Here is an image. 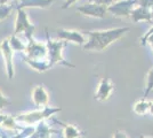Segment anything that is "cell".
I'll list each match as a JSON object with an SVG mask.
<instances>
[{"label":"cell","mask_w":153,"mask_h":138,"mask_svg":"<svg viewBox=\"0 0 153 138\" xmlns=\"http://www.w3.org/2000/svg\"><path fill=\"white\" fill-rule=\"evenodd\" d=\"M126 30L128 29H115V30H106V31H88L87 35H88L89 39L83 45V50H86V51H103L112 41L118 39Z\"/></svg>","instance_id":"cell-1"},{"label":"cell","mask_w":153,"mask_h":138,"mask_svg":"<svg viewBox=\"0 0 153 138\" xmlns=\"http://www.w3.org/2000/svg\"><path fill=\"white\" fill-rule=\"evenodd\" d=\"M62 108L59 107H45V108H38L36 111L31 112L21 113L19 115H16L15 118L19 124L24 125H37L41 121H45L46 118H49L51 115H55L56 113L61 112Z\"/></svg>","instance_id":"cell-2"},{"label":"cell","mask_w":153,"mask_h":138,"mask_svg":"<svg viewBox=\"0 0 153 138\" xmlns=\"http://www.w3.org/2000/svg\"><path fill=\"white\" fill-rule=\"evenodd\" d=\"M46 37H47L46 44H47V48H48V61H49L51 68L53 66H57V65L74 68V65L68 62L63 58V48L66 45V41H64V40L51 39L47 28H46Z\"/></svg>","instance_id":"cell-3"},{"label":"cell","mask_w":153,"mask_h":138,"mask_svg":"<svg viewBox=\"0 0 153 138\" xmlns=\"http://www.w3.org/2000/svg\"><path fill=\"white\" fill-rule=\"evenodd\" d=\"M36 30V26L32 23L25 9L16 8V20H15V28H14V35L19 36L23 35L26 40L33 38V33Z\"/></svg>","instance_id":"cell-4"},{"label":"cell","mask_w":153,"mask_h":138,"mask_svg":"<svg viewBox=\"0 0 153 138\" xmlns=\"http://www.w3.org/2000/svg\"><path fill=\"white\" fill-rule=\"evenodd\" d=\"M27 58L33 60H45L48 59V48L46 43L38 41L34 38L27 40L26 43V50L24 54Z\"/></svg>","instance_id":"cell-5"},{"label":"cell","mask_w":153,"mask_h":138,"mask_svg":"<svg viewBox=\"0 0 153 138\" xmlns=\"http://www.w3.org/2000/svg\"><path fill=\"white\" fill-rule=\"evenodd\" d=\"M0 52H1L2 58H4L7 77L10 81L15 76V69H14V50L9 44L8 38L0 41Z\"/></svg>","instance_id":"cell-6"},{"label":"cell","mask_w":153,"mask_h":138,"mask_svg":"<svg viewBox=\"0 0 153 138\" xmlns=\"http://www.w3.org/2000/svg\"><path fill=\"white\" fill-rule=\"evenodd\" d=\"M31 99L37 108H45L49 106V93L44 85H37L31 92Z\"/></svg>","instance_id":"cell-7"},{"label":"cell","mask_w":153,"mask_h":138,"mask_svg":"<svg viewBox=\"0 0 153 138\" xmlns=\"http://www.w3.org/2000/svg\"><path fill=\"white\" fill-rule=\"evenodd\" d=\"M57 38L58 40H64V41H72L74 44L79 45H85L86 44V38L80 31L76 30H69V29H57Z\"/></svg>","instance_id":"cell-8"},{"label":"cell","mask_w":153,"mask_h":138,"mask_svg":"<svg viewBox=\"0 0 153 138\" xmlns=\"http://www.w3.org/2000/svg\"><path fill=\"white\" fill-rule=\"evenodd\" d=\"M79 13L86 16H91V17H103L106 12V7L104 5H98V4H87L76 8Z\"/></svg>","instance_id":"cell-9"},{"label":"cell","mask_w":153,"mask_h":138,"mask_svg":"<svg viewBox=\"0 0 153 138\" xmlns=\"http://www.w3.org/2000/svg\"><path fill=\"white\" fill-rule=\"evenodd\" d=\"M54 1H56V0H19V5H16L15 8H21V9L41 8V9H46V8H49Z\"/></svg>","instance_id":"cell-10"},{"label":"cell","mask_w":153,"mask_h":138,"mask_svg":"<svg viewBox=\"0 0 153 138\" xmlns=\"http://www.w3.org/2000/svg\"><path fill=\"white\" fill-rule=\"evenodd\" d=\"M23 61H24L31 69L36 70L37 72H47L48 69H51V65H49L48 59L33 60V59H30V58L25 57V55H23Z\"/></svg>","instance_id":"cell-11"},{"label":"cell","mask_w":153,"mask_h":138,"mask_svg":"<svg viewBox=\"0 0 153 138\" xmlns=\"http://www.w3.org/2000/svg\"><path fill=\"white\" fill-rule=\"evenodd\" d=\"M112 89H113V85L111 84V82L108 78L102 79V82L98 85L97 92H96L95 94V98L97 100H106L110 97V94L112 92Z\"/></svg>","instance_id":"cell-12"},{"label":"cell","mask_w":153,"mask_h":138,"mask_svg":"<svg viewBox=\"0 0 153 138\" xmlns=\"http://www.w3.org/2000/svg\"><path fill=\"white\" fill-rule=\"evenodd\" d=\"M54 132H57L51 129V127L46 124L45 121H41L40 123L36 125V131L30 138H51V135Z\"/></svg>","instance_id":"cell-13"},{"label":"cell","mask_w":153,"mask_h":138,"mask_svg":"<svg viewBox=\"0 0 153 138\" xmlns=\"http://www.w3.org/2000/svg\"><path fill=\"white\" fill-rule=\"evenodd\" d=\"M22 127L23 125H19V122L16 121L15 116H12V115H7L1 125V128H4L5 130H12L15 132L19 131L22 129Z\"/></svg>","instance_id":"cell-14"},{"label":"cell","mask_w":153,"mask_h":138,"mask_svg":"<svg viewBox=\"0 0 153 138\" xmlns=\"http://www.w3.org/2000/svg\"><path fill=\"white\" fill-rule=\"evenodd\" d=\"M62 123V122H61ZM63 124V135L64 138H79L80 136H82L83 132H81L76 127L72 124H65V123H62Z\"/></svg>","instance_id":"cell-15"},{"label":"cell","mask_w":153,"mask_h":138,"mask_svg":"<svg viewBox=\"0 0 153 138\" xmlns=\"http://www.w3.org/2000/svg\"><path fill=\"white\" fill-rule=\"evenodd\" d=\"M8 39H9V44H10L12 48L14 50V52H23V53L25 52L26 44L19 39V36H16V35L13 33Z\"/></svg>","instance_id":"cell-16"},{"label":"cell","mask_w":153,"mask_h":138,"mask_svg":"<svg viewBox=\"0 0 153 138\" xmlns=\"http://www.w3.org/2000/svg\"><path fill=\"white\" fill-rule=\"evenodd\" d=\"M14 11V5H9V4H4L0 5V22H4L7 20Z\"/></svg>","instance_id":"cell-17"},{"label":"cell","mask_w":153,"mask_h":138,"mask_svg":"<svg viewBox=\"0 0 153 138\" xmlns=\"http://www.w3.org/2000/svg\"><path fill=\"white\" fill-rule=\"evenodd\" d=\"M10 104H12V101L7 98V97H5V94L0 91V113H1V111H2L5 107L9 106Z\"/></svg>","instance_id":"cell-18"},{"label":"cell","mask_w":153,"mask_h":138,"mask_svg":"<svg viewBox=\"0 0 153 138\" xmlns=\"http://www.w3.org/2000/svg\"><path fill=\"white\" fill-rule=\"evenodd\" d=\"M76 1H78V0H65V2H64L63 6L61 7V8H62V9H66V8H69V7L73 6Z\"/></svg>","instance_id":"cell-19"},{"label":"cell","mask_w":153,"mask_h":138,"mask_svg":"<svg viewBox=\"0 0 153 138\" xmlns=\"http://www.w3.org/2000/svg\"><path fill=\"white\" fill-rule=\"evenodd\" d=\"M6 116H7V115H4V114H1V113H0V127L2 125V122L5 121V118H6Z\"/></svg>","instance_id":"cell-20"},{"label":"cell","mask_w":153,"mask_h":138,"mask_svg":"<svg viewBox=\"0 0 153 138\" xmlns=\"http://www.w3.org/2000/svg\"><path fill=\"white\" fill-rule=\"evenodd\" d=\"M114 138H126V136L122 132H118V133H115Z\"/></svg>","instance_id":"cell-21"},{"label":"cell","mask_w":153,"mask_h":138,"mask_svg":"<svg viewBox=\"0 0 153 138\" xmlns=\"http://www.w3.org/2000/svg\"><path fill=\"white\" fill-rule=\"evenodd\" d=\"M151 112H152V113H153V105H152V106H151Z\"/></svg>","instance_id":"cell-22"}]
</instances>
